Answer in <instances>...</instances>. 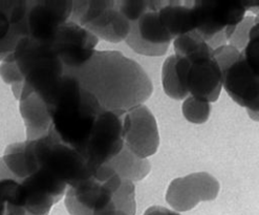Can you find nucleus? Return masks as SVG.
I'll use <instances>...</instances> for the list:
<instances>
[{"label": "nucleus", "mask_w": 259, "mask_h": 215, "mask_svg": "<svg viewBox=\"0 0 259 215\" xmlns=\"http://www.w3.org/2000/svg\"><path fill=\"white\" fill-rule=\"evenodd\" d=\"M45 102L52 118L51 131L82 155L98 118L105 109L69 75L62 78Z\"/></svg>", "instance_id": "2"}, {"label": "nucleus", "mask_w": 259, "mask_h": 215, "mask_svg": "<svg viewBox=\"0 0 259 215\" xmlns=\"http://www.w3.org/2000/svg\"><path fill=\"white\" fill-rule=\"evenodd\" d=\"M255 24V16H246L242 22L237 26L236 31L232 35L231 39H230V46L234 47L239 52L242 53V51L246 48L248 40H249V34L251 28Z\"/></svg>", "instance_id": "21"}, {"label": "nucleus", "mask_w": 259, "mask_h": 215, "mask_svg": "<svg viewBox=\"0 0 259 215\" xmlns=\"http://www.w3.org/2000/svg\"><path fill=\"white\" fill-rule=\"evenodd\" d=\"M144 215H181V214L161 206H152L145 211Z\"/></svg>", "instance_id": "22"}, {"label": "nucleus", "mask_w": 259, "mask_h": 215, "mask_svg": "<svg viewBox=\"0 0 259 215\" xmlns=\"http://www.w3.org/2000/svg\"><path fill=\"white\" fill-rule=\"evenodd\" d=\"M174 46L177 74L186 93L209 103L218 101L223 80L214 50L195 32L177 38Z\"/></svg>", "instance_id": "4"}, {"label": "nucleus", "mask_w": 259, "mask_h": 215, "mask_svg": "<svg viewBox=\"0 0 259 215\" xmlns=\"http://www.w3.org/2000/svg\"><path fill=\"white\" fill-rule=\"evenodd\" d=\"M159 16L174 41L195 32L194 13L190 2H162Z\"/></svg>", "instance_id": "16"}, {"label": "nucleus", "mask_w": 259, "mask_h": 215, "mask_svg": "<svg viewBox=\"0 0 259 215\" xmlns=\"http://www.w3.org/2000/svg\"><path fill=\"white\" fill-rule=\"evenodd\" d=\"M106 165L116 171L122 179L131 182L141 181L146 178L151 168L147 159H141L126 146Z\"/></svg>", "instance_id": "17"}, {"label": "nucleus", "mask_w": 259, "mask_h": 215, "mask_svg": "<svg viewBox=\"0 0 259 215\" xmlns=\"http://www.w3.org/2000/svg\"><path fill=\"white\" fill-rule=\"evenodd\" d=\"M125 146L141 159L153 155L160 145V135L152 112L141 105L127 112L123 119Z\"/></svg>", "instance_id": "13"}, {"label": "nucleus", "mask_w": 259, "mask_h": 215, "mask_svg": "<svg viewBox=\"0 0 259 215\" xmlns=\"http://www.w3.org/2000/svg\"><path fill=\"white\" fill-rule=\"evenodd\" d=\"M98 42V37L88 28L74 21H67L57 31L52 47L67 74L79 69L91 60Z\"/></svg>", "instance_id": "10"}, {"label": "nucleus", "mask_w": 259, "mask_h": 215, "mask_svg": "<svg viewBox=\"0 0 259 215\" xmlns=\"http://www.w3.org/2000/svg\"><path fill=\"white\" fill-rule=\"evenodd\" d=\"M247 112H248L249 117H250L252 120H254V121H256V122H259V111L247 110Z\"/></svg>", "instance_id": "24"}, {"label": "nucleus", "mask_w": 259, "mask_h": 215, "mask_svg": "<svg viewBox=\"0 0 259 215\" xmlns=\"http://www.w3.org/2000/svg\"><path fill=\"white\" fill-rule=\"evenodd\" d=\"M135 185L108 165L68 188L65 205L70 215H135Z\"/></svg>", "instance_id": "3"}, {"label": "nucleus", "mask_w": 259, "mask_h": 215, "mask_svg": "<svg viewBox=\"0 0 259 215\" xmlns=\"http://www.w3.org/2000/svg\"><path fill=\"white\" fill-rule=\"evenodd\" d=\"M221 70L223 86L238 105L259 111V77L248 65L241 52L226 45L214 50Z\"/></svg>", "instance_id": "7"}, {"label": "nucleus", "mask_w": 259, "mask_h": 215, "mask_svg": "<svg viewBox=\"0 0 259 215\" xmlns=\"http://www.w3.org/2000/svg\"><path fill=\"white\" fill-rule=\"evenodd\" d=\"M28 37L52 43L57 31L73 15L74 2H27Z\"/></svg>", "instance_id": "14"}, {"label": "nucleus", "mask_w": 259, "mask_h": 215, "mask_svg": "<svg viewBox=\"0 0 259 215\" xmlns=\"http://www.w3.org/2000/svg\"><path fill=\"white\" fill-rule=\"evenodd\" d=\"M19 108L25 123L27 140L42 138L51 132V113L48 104L39 95L33 93L21 99Z\"/></svg>", "instance_id": "15"}, {"label": "nucleus", "mask_w": 259, "mask_h": 215, "mask_svg": "<svg viewBox=\"0 0 259 215\" xmlns=\"http://www.w3.org/2000/svg\"><path fill=\"white\" fill-rule=\"evenodd\" d=\"M125 147L123 120L104 110L98 118L82 156L93 169L106 165Z\"/></svg>", "instance_id": "9"}, {"label": "nucleus", "mask_w": 259, "mask_h": 215, "mask_svg": "<svg viewBox=\"0 0 259 215\" xmlns=\"http://www.w3.org/2000/svg\"><path fill=\"white\" fill-rule=\"evenodd\" d=\"M194 13L195 33L217 50L226 46L246 17L243 3L190 2Z\"/></svg>", "instance_id": "6"}, {"label": "nucleus", "mask_w": 259, "mask_h": 215, "mask_svg": "<svg viewBox=\"0 0 259 215\" xmlns=\"http://www.w3.org/2000/svg\"><path fill=\"white\" fill-rule=\"evenodd\" d=\"M220 184L207 172L179 178L169 185L166 200L177 211H189L199 202H210L218 197Z\"/></svg>", "instance_id": "12"}, {"label": "nucleus", "mask_w": 259, "mask_h": 215, "mask_svg": "<svg viewBox=\"0 0 259 215\" xmlns=\"http://www.w3.org/2000/svg\"><path fill=\"white\" fill-rule=\"evenodd\" d=\"M73 21L97 37L117 43L126 40L131 23L119 11L118 2H74Z\"/></svg>", "instance_id": "8"}, {"label": "nucleus", "mask_w": 259, "mask_h": 215, "mask_svg": "<svg viewBox=\"0 0 259 215\" xmlns=\"http://www.w3.org/2000/svg\"><path fill=\"white\" fill-rule=\"evenodd\" d=\"M176 55H172L165 60L162 69L163 89L167 96L175 100H184L189 97L183 89L176 69Z\"/></svg>", "instance_id": "18"}, {"label": "nucleus", "mask_w": 259, "mask_h": 215, "mask_svg": "<svg viewBox=\"0 0 259 215\" xmlns=\"http://www.w3.org/2000/svg\"><path fill=\"white\" fill-rule=\"evenodd\" d=\"M30 144L37 170L48 172L68 187L91 177L96 170L76 149L66 145L53 131L45 137L31 140Z\"/></svg>", "instance_id": "5"}, {"label": "nucleus", "mask_w": 259, "mask_h": 215, "mask_svg": "<svg viewBox=\"0 0 259 215\" xmlns=\"http://www.w3.org/2000/svg\"><path fill=\"white\" fill-rule=\"evenodd\" d=\"M242 55L250 68L259 77V22L255 23L249 34V40Z\"/></svg>", "instance_id": "20"}, {"label": "nucleus", "mask_w": 259, "mask_h": 215, "mask_svg": "<svg viewBox=\"0 0 259 215\" xmlns=\"http://www.w3.org/2000/svg\"><path fill=\"white\" fill-rule=\"evenodd\" d=\"M184 117L193 124H203L208 121L211 113V104L204 99L189 96L182 105Z\"/></svg>", "instance_id": "19"}, {"label": "nucleus", "mask_w": 259, "mask_h": 215, "mask_svg": "<svg viewBox=\"0 0 259 215\" xmlns=\"http://www.w3.org/2000/svg\"><path fill=\"white\" fill-rule=\"evenodd\" d=\"M65 75L76 78L105 110L120 117L143 105L153 92L146 71L119 52L96 51L88 63Z\"/></svg>", "instance_id": "1"}, {"label": "nucleus", "mask_w": 259, "mask_h": 215, "mask_svg": "<svg viewBox=\"0 0 259 215\" xmlns=\"http://www.w3.org/2000/svg\"><path fill=\"white\" fill-rule=\"evenodd\" d=\"M162 2H151L149 9L135 22L131 23V33L126 42L136 53L160 57L167 53L174 41L161 22L159 9Z\"/></svg>", "instance_id": "11"}, {"label": "nucleus", "mask_w": 259, "mask_h": 215, "mask_svg": "<svg viewBox=\"0 0 259 215\" xmlns=\"http://www.w3.org/2000/svg\"><path fill=\"white\" fill-rule=\"evenodd\" d=\"M243 5L246 7L247 11H251L255 15L259 13V2H246L243 3Z\"/></svg>", "instance_id": "23"}]
</instances>
